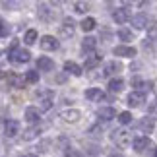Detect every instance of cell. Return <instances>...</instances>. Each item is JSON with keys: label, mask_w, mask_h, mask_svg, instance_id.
<instances>
[{"label": "cell", "mask_w": 157, "mask_h": 157, "mask_svg": "<svg viewBox=\"0 0 157 157\" xmlns=\"http://www.w3.org/2000/svg\"><path fill=\"white\" fill-rule=\"evenodd\" d=\"M118 122H120V124H130V122H132V114H130L128 111L120 113V114H118Z\"/></svg>", "instance_id": "cell-29"}, {"label": "cell", "mask_w": 157, "mask_h": 157, "mask_svg": "<svg viewBox=\"0 0 157 157\" xmlns=\"http://www.w3.org/2000/svg\"><path fill=\"white\" fill-rule=\"evenodd\" d=\"M147 23H149V17H147L146 14H136L134 17H132V25H134L136 29L147 27Z\"/></svg>", "instance_id": "cell-13"}, {"label": "cell", "mask_w": 157, "mask_h": 157, "mask_svg": "<svg viewBox=\"0 0 157 157\" xmlns=\"http://www.w3.org/2000/svg\"><path fill=\"white\" fill-rule=\"evenodd\" d=\"M39 118H41V111H39V109H35V107H27L25 109V120H27V122L35 124V122H39Z\"/></svg>", "instance_id": "cell-14"}, {"label": "cell", "mask_w": 157, "mask_h": 157, "mask_svg": "<svg viewBox=\"0 0 157 157\" xmlns=\"http://www.w3.org/2000/svg\"><path fill=\"white\" fill-rule=\"evenodd\" d=\"M109 89H111L113 93H120L124 89V82L120 80V78H114V80L109 82Z\"/></svg>", "instance_id": "cell-21"}, {"label": "cell", "mask_w": 157, "mask_h": 157, "mask_svg": "<svg viewBox=\"0 0 157 157\" xmlns=\"http://www.w3.org/2000/svg\"><path fill=\"white\" fill-rule=\"evenodd\" d=\"M60 118H62L64 122H78V120L82 118V113L78 111V109H64V111L60 113Z\"/></svg>", "instance_id": "cell-4"}, {"label": "cell", "mask_w": 157, "mask_h": 157, "mask_svg": "<svg viewBox=\"0 0 157 157\" xmlns=\"http://www.w3.org/2000/svg\"><path fill=\"white\" fill-rule=\"evenodd\" d=\"M64 157H82V153L76 151V149H72V147H68V149L64 151Z\"/></svg>", "instance_id": "cell-34"}, {"label": "cell", "mask_w": 157, "mask_h": 157, "mask_svg": "<svg viewBox=\"0 0 157 157\" xmlns=\"http://www.w3.org/2000/svg\"><path fill=\"white\" fill-rule=\"evenodd\" d=\"M74 31H76L74 20H72V17H66V20L62 21V25H60V35H62V37H72Z\"/></svg>", "instance_id": "cell-5"}, {"label": "cell", "mask_w": 157, "mask_h": 157, "mask_svg": "<svg viewBox=\"0 0 157 157\" xmlns=\"http://www.w3.org/2000/svg\"><path fill=\"white\" fill-rule=\"evenodd\" d=\"M23 41H25L27 45H33L35 41H37V31H35V29H27V31H25V37H23Z\"/></svg>", "instance_id": "cell-27"}, {"label": "cell", "mask_w": 157, "mask_h": 157, "mask_svg": "<svg viewBox=\"0 0 157 157\" xmlns=\"http://www.w3.org/2000/svg\"><path fill=\"white\" fill-rule=\"evenodd\" d=\"M113 52H114V56H128V58L136 56V49H134V47H126V45H118V47H114Z\"/></svg>", "instance_id": "cell-9"}, {"label": "cell", "mask_w": 157, "mask_h": 157, "mask_svg": "<svg viewBox=\"0 0 157 157\" xmlns=\"http://www.w3.org/2000/svg\"><path fill=\"white\" fill-rule=\"evenodd\" d=\"M0 78H8V76H6V74H4V72H2V70H0Z\"/></svg>", "instance_id": "cell-37"}, {"label": "cell", "mask_w": 157, "mask_h": 157, "mask_svg": "<svg viewBox=\"0 0 157 157\" xmlns=\"http://www.w3.org/2000/svg\"><path fill=\"white\" fill-rule=\"evenodd\" d=\"M111 140L113 144H117L118 147H128L132 142V132H128L126 128H118V130H114L113 134H111Z\"/></svg>", "instance_id": "cell-1"}, {"label": "cell", "mask_w": 157, "mask_h": 157, "mask_svg": "<svg viewBox=\"0 0 157 157\" xmlns=\"http://www.w3.org/2000/svg\"><path fill=\"white\" fill-rule=\"evenodd\" d=\"M118 37L122 39V41H132V31H128V29H120Z\"/></svg>", "instance_id": "cell-32"}, {"label": "cell", "mask_w": 157, "mask_h": 157, "mask_svg": "<svg viewBox=\"0 0 157 157\" xmlns=\"http://www.w3.org/2000/svg\"><path fill=\"white\" fill-rule=\"evenodd\" d=\"M95 47H97V39H95V37H86V39L82 41L83 52H89V54H91V52L95 51Z\"/></svg>", "instance_id": "cell-15"}, {"label": "cell", "mask_w": 157, "mask_h": 157, "mask_svg": "<svg viewBox=\"0 0 157 157\" xmlns=\"http://www.w3.org/2000/svg\"><path fill=\"white\" fill-rule=\"evenodd\" d=\"M147 39L149 41H157V25H151L147 29Z\"/></svg>", "instance_id": "cell-33"}, {"label": "cell", "mask_w": 157, "mask_h": 157, "mask_svg": "<svg viewBox=\"0 0 157 157\" xmlns=\"http://www.w3.org/2000/svg\"><path fill=\"white\" fill-rule=\"evenodd\" d=\"M142 103H146V93L142 91H132L128 95V105L130 107H140Z\"/></svg>", "instance_id": "cell-10"}, {"label": "cell", "mask_w": 157, "mask_h": 157, "mask_svg": "<svg viewBox=\"0 0 157 157\" xmlns=\"http://www.w3.org/2000/svg\"><path fill=\"white\" fill-rule=\"evenodd\" d=\"M99 62H101V56H97L95 52H91V54L87 56V60H86V68H87V70H89V68H95Z\"/></svg>", "instance_id": "cell-24"}, {"label": "cell", "mask_w": 157, "mask_h": 157, "mask_svg": "<svg viewBox=\"0 0 157 157\" xmlns=\"http://www.w3.org/2000/svg\"><path fill=\"white\" fill-rule=\"evenodd\" d=\"M122 70V64L120 62H117V60H113V62H107V66H105V74H117V72H120Z\"/></svg>", "instance_id": "cell-22"}, {"label": "cell", "mask_w": 157, "mask_h": 157, "mask_svg": "<svg viewBox=\"0 0 157 157\" xmlns=\"http://www.w3.org/2000/svg\"><path fill=\"white\" fill-rule=\"evenodd\" d=\"M113 20L117 23H126L128 20H132V17H130V12L126 8H118V10L113 12Z\"/></svg>", "instance_id": "cell-11"}, {"label": "cell", "mask_w": 157, "mask_h": 157, "mask_svg": "<svg viewBox=\"0 0 157 157\" xmlns=\"http://www.w3.org/2000/svg\"><path fill=\"white\" fill-rule=\"evenodd\" d=\"M74 10L78 12V14H86V12L89 10V4L83 2V0H76V2H74Z\"/></svg>", "instance_id": "cell-26"}, {"label": "cell", "mask_w": 157, "mask_h": 157, "mask_svg": "<svg viewBox=\"0 0 157 157\" xmlns=\"http://www.w3.org/2000/svg\"><path fill=\"white\" fill-rule=\"evenodd\" d=\"M80 25H82V29H83V31H91V29H95V25H97V21H95L93 17H86V20H83V21L80 23Z\"/></svg>", "instance_id": "cell-25"}, {"label": "cell", "mask_w": 157, "mask_h": 157, "mask_svg": "<svg viewBox=\"0 0 157 157\" xmlns=\"http://www.w3.org/2000/svg\"><path fill=\"white\" fill-rule=\"evenodd\" d=\"M52 107V99H41L39 101V111H49Z\"/></svg>", "instance_id": "cell-30"}, {"label": "cell", "mask_w": 157, "mask_h": 157, "mask_svg": "<svg viewBox=\"0 0 157 157\" xmlns=\"http://www.w3.org/2000/svg\"><path fill=\"white\" fill-rule=\"evenodd\" d=\"M37 68H39L41 72H51V70L54 68L52 58H49V56H39V60H37Z\"/></svg>", "instance_id": "cell-12"}, {"label": "cell", "mask_w": 157, "mask_h": 157, "mask_svg": "<svg viewBox=\"0 0 157 157\" xmlns=\"http://www.w3.org/2000/svg\"><path fill=\"white\" fill-rule=\"evenodd\" d=\"M39 45H41V49H43V51H56L58 49V41L54 39L52 35H45V37H41Z\"/></svg>", "instance_id": "cell-6"}, {"label": "cell", "mask_w": 157, "mask_h": 157, "mask_svg": "<svg viewBox=\"0 0 157 157\" xmlns=\"http://www.w3.org/2000/svg\"><path fill=\"white\" fill-rule=\"evenodd\" d=\"M25 157H37V155H25Z\"/></svg>", "instance_id": "cell-39"}, {"label": "cell", "mask_w": 157, "mask_h": 157, "mask_svg": "<svg viewBox=\"0 0 157 157\" xmlns=\"http://www.w3.org/2000/svg\"><path fill=\"white\" fill-rule=\"evenodd\" d=\"M99 118H103V120H113L114 117H117V111H114L113 107H103V109H99Z\"/></svg>", "instance_id": "cell-17"}, {"label": "cell", "mask_w": 157, "mask_h": 157, "mask_svg": "<svg viewBox=\"0 0 157 157\" xmlns=\"http://www.w3.org/2000/svg\"><path fill=\"white\" fill-rule=\"evenodd\" d=\"M25 82H29V83H37V82H39V72L29 70L27 74H25Z\"/></svg>", "instance_id": "cell-28"}, {"label": "cell", "mask_w": 157, "mask_h": 157, "mask_svg": "<svg viewBox=\"0 0 157 157\" xmlns=\"http://www.w3.org/2000/svg\"><path fill=\"white\" fill-rule=\"evenodd\" d=\"M64 72H68V74H74V76H82V66H78L76 62H64Z\"/></svg>", "instance_id": "cell-19"}, {"label": "cell", "mask_w": 157, "mask_h": 157, "mask_svg": "<svg viewBox=\"0 0 157 157\" xmlns=\"http://www.w3.org/2000/svg\"><path fill=\"white\" fill-rule=\"evenodd\" d=\"M8 83L14 87H23V78L17 74H8Z\"/></svg>", "instance_id": "cell-23"}, {"label": "cell", "mask_w": 157, "mask_h": 157, "mask_svg": "<svg viewBox=\"0 0 157 157\" xmlns=\"http://www.w3.org/2000/svg\"><path fill=\"white\" fill-rule=\"evenodd\" d=\"M47 8H49V4H41L39 6V16L43 17L45 21H51L54 17V10H47Z\"/></svg>", "instance_id": "cell-20"}, {"label": "cell", "mask_w": 157, "mask_h": 157, "mask_svg": "<svg viewBox=\"0 0 157 157\" xmlns=\"http://www.w3.org/2000/svg\"><path fill=\"white\" fill-rule=\"evenodd\" d=\"M4 132H6V138H14V136H17V134H20V122H17V120H6Z\"/></svg>", "instance_id": "cell-8"}, {"label": "cell", "mask_w": 157, "mask_h": 157, "mask_svg": "<svg viewBox=\"0 0 157 157\" xmlns=\"http://www.w3.org/2000/svg\"><path fill=\"white\" fill-rule=\"evenodd\" d=\"M113 157H124V155H113Z\"/></svg>", "instance_id": "cell-38"}, {"label": "cell", "mask_w": 157, "mask_h": 157, "mask_svg": "<svg viewBox=\"0 0 157 157\" xmlns=\"http://www.w3.org/2000/svg\"><path fill=\"white\" fill-rule=\"evenodd\" d=\"M86 99H89V101H101V99H105V93L101 91V89L93 87V89H87V91H86Z\"/></svg>", "instance_id": "cell-16"}, {"label": "cell", "mask_w": 157, "mask_h": 157, "mask_svg": "<svg viewBox=\"0 0 157 157\" xmlns=\"http://www.w3.org/2000/svg\"><path fill=\"white\" fill-rule=\"evenodd\" d=\"M136 128L142 130L144 134H149V132L155 128V120H153L151 117H144V118H140V120L136 122Z\"/></svg>", "instance_id": "cell-3"}, {"label": "cell", "mask_w": 157, "mask_h": 157, "mask_svg": "<svg viewBox=\"0 0 157 157\" xmlns=\"http://www.w3.org/2000/svg\"><path fill=\"white\" fill-rule=\"evenodd\" d=\"M16 6H20L17 2H4V8H16Z\"/></svg>", "instance_id": "cell-36"}, {"label": "cell", "mask_w": 157, "mask_h": 157, "mask_svg": "<svg viewBox=\"0 0 157 157\" xmlns=\"http://www.w3.org/2000/svg\"><path fill=\"white\" fill-rule=\"evenodd\" d=\"M10 56V62L14 64H23V62H29V58H31V54H29V51H23V49H17V43L12 45V49L8 52Z\"/></svg>", "instance_id": "cell-2"}, {"label": "cell", "mask_w": 157, "mask_h": 157, "mask_svg": "<svg viewBox=\"0 0 157 157\" xmlns=\"http://www.w3.org/2000/svg\"><path fill=\"white\" fill-rule=\"evenodd\" d=\"M8 33H10L8 23H6L4 20H0V37H8Z\"/></svg>", "instance_id": "cell-31"}, {"label": "cell", "mask_w": 157, "mask_h": 157, "mask_svg": "<svg viewBox=\"0 0 157 157\" xmlns=\"http://www.w3.org/2000/svg\"><path fill=\"white\" fill-rule=\"evenodd\" d=\"M39 134H41V128H39V126H31V128L23 130V140H25V142H31V140H35Z\"/></svg>", "instance_id": "cell-18"}, {"label": "cell", "mask_w": 157, "mask_h": 157, "mask_svg": "<svg viewBox=\"0 0 157 157\" xmlns=\"http://www.w3.org/2000/svg\"><path fill=\"white\" fill-rule=\"evenodd\" d=\"M146 155L147 157H157V147L153 146V144H149V147L146 149Z\"/></svg>", "instance_id": "cell-35"}, {"label": "cell", "mask_w": 157, "mask_h": 157, "mask_svg": "<svg viewBox=\"0 0 157 157\" xmlns=\"http://www.w3.org/2000/svg\"><path fill=\"white\" fill-rule=\"evenodd\" d=\"M149 144H151V142H149V138H147V136H138V138H134L132 146H134V149H136L138 153H144V151H146V149L149 147Z\"/></svg>", "instance_id": "cell-7"}]
</instances>
